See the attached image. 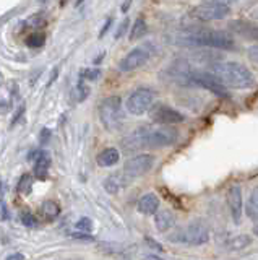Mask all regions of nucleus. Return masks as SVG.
<instances>
[{"instance_id": "1", "label": "nucleus", "mask_w": 258, "mask_h": 260, "mask_svg": "<svg viewBox=\"0 0 258 260\" xmlns=\"http://www.w3.org/2000/svg\"><path fill=\"white\" fill-rule=\"evenodd\" d=\"M179 140V132L177 128L171 125H161L159 127H141L135 130L132 135H128L124 140V146L127 151L144 148H163V146H171Z\"/></svg>"}, {"instance_id": "2", "label": "nucleus", "mask_w": 258, "mask_h": 260, "mask_svg": "<svg viewBox=\"0 0 258 260\" xmlns=\"http://www.w3.org/2000/svg\"><path fill=\"white\" fill-rule=\"evenodd\" d=\"M211 72L226 88L248 89L256 85L253 73L239 62H214Z\"/></svg>"}, {"instance_id": "3", "label": "nucleus", "mask_w": 258, "mask_h": 260, "mask_svg": "<svg viewBox=\"0 0 258 260\" xmlns=\"http://www.w3.org/2000/svg\"><path fill=\"white\" fill-rule=\"evenodd\" d=\"M179 44H190L198 47H213V49H224V51H232L236 47L232 36L224 31H211V29H197L190 32H182L177 36Z\"/></svg>"}, {"instance_id": "4", "label": "nucleus", "mask_w": 258, "mask_h": 260, "mask_svg": "<svg viewBox=\"0 0 258 260\" xmlns=\"http://www.w3.org/2000/svg\"><path fill=\"white\" fill-rule=\"evenodd\" d=\"M169 241L182 242L187 246H203L209 241V230L203 221H192L169 236Z\"/></svg>"}, {"instance_id": "5", "label": "nucleus", "mask_w": 258, "mask_h": 260, "mask_svg": "<svg viewBox=\"0 0 258 260\" xmlns=\"http://www.w3.org/2000/svg\"><path fill=\"white\" fill-rule=\"evenodd\" d=\"M101 124L109 132H114L122 124V100L119 96H107L99 103Z\"/></svg>"}, {"instance_id": "6", "label": "nucleus", "mask_w": 258, "mask_h": 260, "mask_svg": "<svg viewBox=\"0 0 258 260\" xmlns=\"http://www.w3.org/2000/svg\"><path fill=\"white\" fill-rule=\"evenodd\" d=\"M190 83L193 86H200V88H205L208 89L209 93H213L219 98H228V88H226L217 77L214 75L213 72H205V70H195L192 69L190 70Z\"/></svg>"}, {"instance_id": "7", "label": "nucleus", "mask_w": 258, "mask_h": 260, "mask_svg": "<svg viewBox=\"0 0 258 260\" xmlns=\"http://www.w3.org/2000/svg\"><path fill=\"white\" fill-rule=\"evenodd\" d=\"M153 103H155V91L150 88H138L128 96L125 108L132 116H143L144 112L150 111Z\"/></svg>"}, {"instance_id": "8", "label": "nucleus", "mask_w": 258, "mask_h": 260, "mask_svg": "<svg viewBox=\"0 0 258 260\" xmlns=\"http://www.w3.org/2000/svg\"><path fill=\"white\" fill-rule=\"evenodd\" d=\"M192 15L200 21H219L224 20L228 15H231V7L203 0L198 7L193 8Z\"/></svg>"}, {"instance_id": "9", "label": "nucleus", "mask_w": 258, "mask_h": 260, "mask_svg": "<svg viewBox=\"0 0 258 260\" xmlns=\"http://www.w3.org/2000/svg\"><path fill=\"white\" fill-rule=\"evenodd\" d=\"M150 117L153 122H156L159 125H174V124H182L185 120V116L177 109L171 108L167 104H155L150 108Z\"/></svg>"}, {"instance_id": "10", "label": "nucleus", "mask_w": 258, "mask_h": 260, "mask_svg": "<svg viewBox=\"0 0 258 260\" xmlns=\"http://www.w3.org/2000/svg\"><path fill=\"white\" fill-rule=\"evenodd\" d=\"M155 166V156L153 154H136V156L127 159L125 166H124V174L127 177H140V176H144L146 173L153 169Z\"/></svg>"}, {"instance_id": "11", "label": "nucleus", "mask_w": 258, "mask_h": 260, "mask_svg": "<svg viewBox=\"0 0 258 260\" xmlns=\"http://www.w3.org/2000/svg\"><path fill=\"white\" fill-rule=\"evenodd\" d=\"M150 57H151V51L146 46L135 47L124 57L122 60H120L119 70L120 72H133L136 69L143 67V65L150 60Z\"/></svg>"}, {"instance_id": "12", "label": "nucleus", "mask_w": 258, "mask_h": 260, "mask_svg": "<svg viewBox=\"0 0 258 260\" xmlns=\"http://www.w3.org/2000/svg\"><path fill=\"white\" fill-rule=\"evenodd\" d=\"M228 207L229 213L234 219V223L240 224L242 223V213H244V200H242V189L239 185H232L228 190Z\"/></svg>"}, {"instance_id": "13", "label": "nucleus", "mask_w": 258, "mask_h": 260, "mask_svg": "<svg viewBox=\"0 0 258 260\" xmlns=\"http://www.w3.org/2000/svg\"><path fill=\"white\" fill-rule=\"evenodd\" d=\"M228 28L231 31H234V32H237V35L242 36V38L258 41V24H253V23H250V21L236 20V21H231Z\"/></svg>"}, {"instance_id": "14", "label": "nucleus", "mask_w": 258, "mask_h": 260, "mask_svg": "<svg viewBox=\"0 0 258 260\" xmlns=\"http://www.w3.org/2000/svg\"><path fill=\"white\" fill-rule=\"evenodd\" d=\"M158 210H159V199L156 193L148 192V193L141 195L138 200V211L141 215L151 216V215H155Z\"/></svg>"}, {"instance_id": "15", "label": "nucleus", "mask_w": 258, "mask_h": 260, "mask_svg": "<svg viewBox=\"0 0 258 260\" xmlns=\"http://www.w3.org/2000/svg\"><path fill=\"white\" fill-rule=\"evenodd\" d=\"M155 226L159 233H167L175 226V216L171 210H158L155 213Z\"/></svg>"}, {"instance_id": "16", "label": "nucleus", "mask_w": 258, "mask_h": 260, "mask_svg": "<svg viewBox=\"0 0 258 260\" xmlns=\"http://www.w3.org/2000/svg\"><path fill=\"white\" fill-rule=\"evenodd\" d=\"M34 169L33 173L34 176L39 179V181H44V179L47 177V171H49V166H51V156L47 151H41L39 153V156L34 159Z\"/></svg>"}, {"instance_id": "17", "label": "nucleus", "mask_w": 258, "mask_h": 260, "mask_svg": "<svg viewBox=\"0 0 258 260\" xmlns=\"http://www.w3.org/2000/svg\"><path fill=\"white\" fill-rule=\"evenodd\" d=\"M119 159H120V153L116 148H106V150H102L98 154V158H96V161H98V165L101 168H110V166H114V165H117V162H119Z\"/></svg>"}, {"instance_id": "18", "label": "nucleus", "mask_w": 258, "mask_h": 260, "mask_svg": "<svg viewBox=\"0 0 258 260\" xmlns=\"http://www.w3.org/2000/svg\"><path fill=\"white\" fill-rule=\"evenodd\" d=\"M250 244H252V238H250V236L236 234V236H232V238L228 239V242H226V249L236 252V250H242V249L248 247Z\"/></svg>"}, {"instance_id": "19", "label": "nucleus", "mask_w": 258, "mask_h": 260, "mask_svg": "<svg viewBox=\"0 0 258 260\" xmlns=\"http://www.w3.org/2000/svg\"><path fill=\"white\" fill-rule=\"evenodd\" d=\"M245 215L252 219V221H258V185L250 192L247 203H245Z\"/></svg>"}, {"instance_id": "20", "label": "nucleus", "mask_w": 258, "mask_h": 260, "mask_svg": "<svg viewBox=\"0 0 258 260\" xmlns=\"http://www.w3.org/2000/svg\"><path fill=\"white\" fill-rule=\"evenodd\" d=\"M39 213H41L44 221L51 223V221H54V219L59 216L60 207L55 202H52V200H46L43 205H41V210H39Z\"/></svg>"}, {"instance_id": "21", "label": "nucleus", "mask_w": 258, "mask_h": 260, "mask_svg": "<svg viewBox=\"0 0 258 260\" xmlns=\"http://www.w3.org/2000/svg\"><path fill=\"white\" fill-rule=\"evenodd\" d=\"M146 31H148L146 21H144L143 16H140V18H136V21L133 23V26L130 29V41H138V39H141L144 35H146Z\"/></svg>"}, {"instance_id": "22", "label": "nucleus", "mask_w": 258, "mask_h": 260, "mask_svg": "<svg viewBox=\"0 0 258 260\" xmlns=\"http://www.w3.org/2000/svg\"><path fill=\"white\" fill-rule=\"evenodd\" d=\"M124 185L127 184L124 182V179L120 176H109L106 181H104V189H106L107 193H112V195L117 193Z\"/></svg>"}, {"instance_id": "23", "label": "nucleus", "mask_w": 258, "mask_h": 260, "mask_svg": "<svg viewBox=\"0 0 258 260\" xmlns=\"http://www.w3.org/2000/svg\"><path fill=\"white\" fill-rule=\"evenodd\" d=\"M31 187H33V179H31L29 174H23L20 177L18 185H17V192L23 193V195H28L31 192Z\"/></svg>"}, {"instance_id": "24", "label": "nucleus", "mask_w": 258, "mask_h": 260, "mask_svg": "<svg viewBox=\"0 0 258 260\" xmlns=\"http://www.w3.org/2000/svg\"><path fill=\"white\" fill-rule=\"evenodd\" d=\"M26 44L29 47H41L44 46V35L43 32H31L26 38Z\"/></svg>"}, {"instance_id": "25", "label": "nucleus", "mask_w": 258, "mask_h": 260, "mask_svg": "<svg viewBox=\"0 0 258 260\" xmlns=\"http://www.w3.org/2000/svg\"><path fill=\"white\" fill-rule=\"evenodd\" d=\"M80 77H82L83 80L96 81L101 77V70L99 69H85L83 72H80Z\"/></svg>"}, {"instance_id": "26", "label": "nucleus", "mask_w": 258, "mask_h": 260, "mask_svg": "<svg viewBox=\"0 0 258 260\" xmlns=\"http://www.w3.org/2000/svg\"><path fill=\"white\" fill-rule=\"evenodd\" d=\"M20 219H21V223L25 226H28V228H36L38 226V219L34 218L33 213H29V211H21Z\"/></svg>"}, {"instance_id": "27", "label": "nucleus", "mask_w": 258, "mask_h": 260, "mask_svg": "<svg viewBox=\"0 0 258 260\" xmlns=\"http://www.w3.org/2000/svg\"><path fill=\"white\" fill-rule=\"evenodd\" d=\"M77 230L78 231H85V233H90L93 230V221L90 218H80L78 223H77Z\"/></svg>"}, {"instance_id": "28", "label": "nucleus", "mask_w": 258, "mask_h": 260, "mask_svg": "<svg viewBox=\"0 0 258 260\" xmlns=\"http://www.w3.org/2000/svg\"><path fill=\"white\" fill-rule=\"evenodd\" d=\"M206 2H214V4H221V5H226V7H231V5L248 4V2H253V0H206Z\"/></svg>"}, {"instance_id": "29", "label": "nucleus", "mask_w": 258, "mask_h": 260, "mask_svg": "<svg viewBox=\"0 0 258 260\" xmlns=\"http://www.w3.org/2000/svg\"><path fill=\"white\" fill-rule=\"evenodd\" d=\"M28 24H31L33 28H43V26H46V20H44V16L43 15H34L33 18L31 20H28Z\"/></svg>"}, {"instance_id": "30", "label": "nucleus", "mask_w": 258, "mask_h": 260, "mask_svg": "<svg viewBox=\"0 0 258 260\" xmlns=\"http://www.w3.org/2000/svg\"><path fill=\"white\" fill-rule=\"evenodd\" d=\"M70 236H71L73 239H78V241H86V242H93V241H94V236H91L90 233H85V231L71 233Z\"/></svg>"}, {"instance_id": "31", "label": "nucleus", "mask_w": 258, "mask_h": 260, "mask_svg": "<svg viewBox=\"0 0 258 260\" xmlns=\"http://www.w3.org/2000/svg\"><path fill=\"white\" fill-rule=\"evenodd\" d=\"M77 93H78L77 101H85V100H86V96H88V93H90V88H86L85 85L80 83L78 88H77Z\"/></svg>"}, {"instance_id": "32", "label": "nucleus", "mask_w": 258, "mask_h": 260, "mask_svg": "<svg viewBox=\"0 0 258 260\" xmlns=\"http://www.w3.org/2000/svg\"><path fill=\"white\" fill-rule=\"evenodd\" d=\"M248 57H250V60L258 65V44L248 47Z\"/></svg>"}, {"instance_id": "33", "label": "nucleus", "mask_w": 258, "mask_h": 260, "mask_svg": "<svg viewBox=\"0 0 258 260\" xmlns=\"http://www.w3.org/2000/svg\"><path fill=\"white\" fill-rule=\"evenodd\" d=\"M127 28H128V18H125L122 23H120V26H119V29H117V32H116V39L122 38V36L125 35Z\"/></svg>"}, {"instance_id": "34", "label": "nucleus", "mask_w": 258, "mask_h": 260, "mask_svg": "<svg viewBox=\"0 0 258 260\" xmlns=\"http://www.w3.org/2000/svg\"><path fill=\"white\" fill-rule=\"evenodd\" d=\"M144 241H146V244H148V246L150 247H153V249H155V250H163V246H161V244H158L155 239H151V238H146V239H144Z\"/></svg>"}, {"instance_id": "35", "label": "nucleus", "mask_w": 258, "mask_h": 260, "mask_svg": "<svg viewBox=\"0 0 258 260\" xmlns=\"http://www.w3.org/2000/svg\"><path fill=\"white\" fill-rule=\"evenodd\" d=\"M110 24H112V18H107V21L104 23V26H102V29H101V32H99V38H102V36L109 31V26H110Z\"/></svg>"}, {"instance_id": "36", "label": "nucleus", "mask_w": 258, "mask_h": 260, "mask_svg": "<svg viewBox=\"0 0 258 260\" xmlns=\"http://www.w3.org/2000/svg\"><path fill=\"white\" fill-rule=\"evenodd\" d=\"M23 258H25V255L20 254V252H17V254H12V255L7 257V260H23Z\"/></svg>"}, {"instance_id": "37", "label": "nucleus", "mask_w": 258, "mask_h": 260, "mask_svg": "<svg viewBox=\"0 0 258 260\" xmlns=\"http://www.w3.org/2000/svg\"><path fill=\"white\" fill-rule=\"evenodd\" d=\"M23 112H25V106H20V111H18V114H15V119H13V124H15V122H17L18 119H20V116H21V114Z\"/></svg>"}, {"instance_id": "38", "label": "nucleus", "mask_w": 258, "mask_h": 260, "mask_svg": "<svg viewBox=\"0 0 258 260\" xmlns=\"http://www.w3.org/2000/svg\"><path fill=\"white\" fill-rule=\"evenodd\" d=\"M130 4H132V0H125V2H124V5H122V12H124V13L128 10V7H130Z\"/></svg>"}, {"instance_id": "39", "label": "nucleus", "mask_w": 258, "mask_h": 260, "mask_svg": "<svg viewBox=\"0 0 258 260\" xmlns=\"http://www.w3.org/2000/svg\"><path fill=\"white\" fill-rule=\"evenodd\" d=\"M2 218H9V213H7V208H5V205H2Z\"/></svg>"}, {"instance_id": "40", "label": "nucleus", "mask_w": 258, "mask_h": 260, "mask_svg": "<svg viewBox=\"0 0 258 260\" xmlns=\"http://www.w3.org/2000/svg\"><path fill=\"white\" fill-rule=\"evenodd\" d=\"M252 18L258 20V8H253V10H252Z\"/></svg>"}, {"instance_id": "41", "label": "nucleus", "mask_w": 258, "mask_h": 260, "mask_svg": "<svg viewBox=\"0 0 258 260\" xmlns=\"http://www.w3.org/2000/svg\"><path fill=\"white\" fill-rule=\"evenodd\" d=\"M253 234H255L256 238H258V221H256V224L253 226Z\"/></svg>"}, {"instance_id": "42", "label": "nucleus", "mask_w": 258, "mask_h": 260, "mask_svg": "<svg viewBox=\"0 0 258 260\" xmlns=\"http://www.w3.org/2000/svg\"><path fill=\"white\" fill-rule=\"evenodd\" d=\"M2 80H4V77H2V73H0V83H2Z\"/></svg>"}, {"instance_id": "43", "label": "nucleus", "mask_w": 258, "mask_h": 260, "mask_svg": "<svg viewBox=\"0 0 258 260\" xmlns=\"http://www.w3.org/2000/svg\"><path fill=\"white\" fill-rule=\"evenodd\" d=\"M0 185H2V184H0Z\"/></svg>"}]
</instances>
